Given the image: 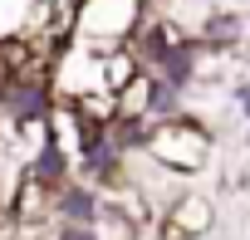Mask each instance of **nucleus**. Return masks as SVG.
<instances>
[{"label":"nucleus","mask_w":250,"mask_h":240,"mask_svg":"<svg viewBox=\"0 0 250 240\" xmlns=\"http://www.w3.org/2000/svg\"><path fill=\"white\" fill-rule=\"evenodd\" d=\"M143 152L167 167V172H201L211 162V133L196 123V118H182V113H167V118H152L143 128Z\"/></svg>","instance_id":"f257e3e1"},{"label":"nucleus","mask_w":250,"mask_h":240,"mask_svg":"<svg viewBox=\"0 0 250 240\" xmlns=\"http://www.w3.org/2000/svg\"><path fill=\"white\" fill-rule=\"evenodd\" d=\"M147 15V0H74L69 5V40L88 49H118Z\"/></svg>","instance_id":"f03ea898"},{"label":"nucleus","mask_w":250,"mask_h":240,"mask_svg":"<svg viewBox=\"0 0 250 240\" xmlns=\"http://www.w3.org/2000/svg\"><path fill=\"white\" fill-rule=\"evenodd\" d=\"M211 225H216V206H211L206 196H196V191H182V196L162 211L157 240H201Z\"/></svg>","instance_id":"7ed1b4c3"},{"label":"nucleus","mask_w":250,"mask_h":240,"mask_svg":"<svg viewBox=\"0 0 250 240\" xmlns=\"http://www.w3.org/2000/svg\"><path fill=\"white\" fill-rule=\"evenodd\" d=\"M93 235L98 240H138V216H128V211H123V206H113V201H103L98 196V211H93Z\"/></svg>","instance_id":"20e7f679"},{"label":"nucleus","mask_w":250,"mask_h":240,"mask_svg":"<svg viewBox=\"0 0 250 240\" xmlns=\"http://www.w3.org/2000/svg\"><path fill=\"white\" fill-rule=\"evenodd\" d=\"M201 40H206V44H221V49H226V44H235V40H240V20H230V15H211V20H206V35H201Z\"/></svg>","instance_id":"39448f33"},{"label":"nucleus","mask_w":250,"mask_h":240,"mask_svg":"<svg viewBox=\"0 0 250 240\" xmlns=\"http://www.w3.org/2000/svg\"><path fill=\"white\" fill-rule=\"evenodd\" d=\"M49 240H98V235H93V225H88V220H59Z\"/></svg>","instance_id":"423d86ee"},{"label":"nucleus","mask_w":250,"mask_h":240,"mask_svg":"<svg viewBox=\"0 0 250 240\" xmlns=\"http://www.w3.org/2000/svg\"><path fill=\"white\" fill-rule=\"evenodd\" d=\"M0 240H20V216H15V206H5V201H0Z\"/></svg>","instance_id":"0eeeda50"},{"label":"nucleus","mask_w":250,"mask_h":240,"mask_svg":"<svg viewBox=\"0 0 250 240\" xmlns=\"http://www.w3.org/2000/svg\"><path fill=\"white\" fill-rule=\"evenodd\" d=\"M235 103H240V113L250 118V79H245V83H235Z\"/></svg>","instance_id":"6e6552de"}]
</instances>
